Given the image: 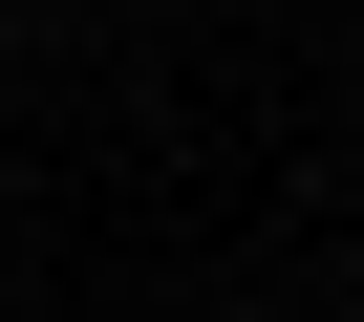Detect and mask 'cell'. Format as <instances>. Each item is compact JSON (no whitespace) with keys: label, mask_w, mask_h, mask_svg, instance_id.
<instances>
[{"label":"cell","mask_w":364,"mask_h":322,"mask_svg":"<svg viewBox=\"0 0 364 322\" xmlns=\"http://www.w3.org/2000/svg\"><path fill=\"white\" fill-rule=\"evenodd\" d=\"M0 65H22V0H0Z\"/></svg>","instance_id":"obj_1"},{"label":"cell","mask_w":364,"mask_h":322,"mask_svg":"<svg viewBox=\"0 0 364 322\" xmlns=\"http://www.w3.org/2000/svg\"><path fill=\"white\" fill-rule=\"evenodd\" d=\"M343 108H364V65H343Z\"/></svg>","instance_id":"obj_2"}]
</instances>
